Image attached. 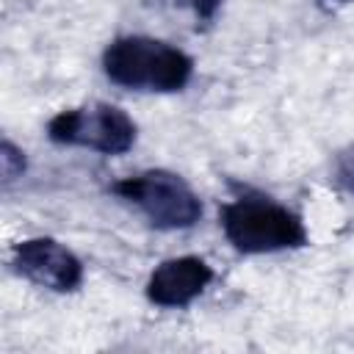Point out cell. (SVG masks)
<instances>
[{
	"mask_svg": "<svg viewBox=\"0 0 354 354\" xmlns=\"http://www.w3.org/2000/svg\"><path fill=\"white\" fill-rule=\"evenodd\" d=\"M14 268L55 293H69L83 282V263L53 238H28L19 241L11 252Z\"/></svg>",
	"mask_w": 354,
	"mask_h": 354,
	"instance_id": "cell-5",
	"label": "cell"
},
{
	"mask_svg": "<svg viewBox=\"0 0 354 354\" xmlns=\"http://www.w3.org/2000/svg\"><path fill=\"white\" fill-rule=\"evenodd\" d=\"M337 174H340V183H346V185L354 191V152L340 158V163H337Z\"/></svg>",
	"mask_w": 354,
	"mask_h": 354,
	"instance_id": "cell-9",
	"label": "cell"
},
{
	"mask_svg": "<svg viewBox=\"0 0 354 354\" xmlns=\"http://www.w3.org/2000/svg\"><path fill=\"white\" fill-rule=\"evenodd\" d=\"M213 279V268L194 254L163 260L147 279V299L158 307L191 304Z\"/></svg>",
	"mask_w": 354,
	"mask_h": 354,
	"instance_id": "cell-6",
	"label": "cell"
},
{
	"mask_svg": "<svg viewBox=\"0 0 354 354\" xmlns=\"http://www.w3.org/2000/svg\"><path fill=\"white\" fill-rule=\"evenodd\" d=\"M221 230L243 254H268L307 243L301 216L260 194H241L227 202L221 207Z\"/></svg>",
	"mask_w": 354,
	"mask_h": 354,
	"instance_id": "cell-2",
	"label": "cell"
},
{
	"mask_svg": "<svg viewBox=\"0 0 354 354\" xmlns=\"http://www.w3.org/2000/svg\"><path fill=\"white\" fill-rule=\"evenodd\" d=\"M166 3H174V6L191 8V11H194V17H196L202 25L213 22V19H216V14H218V8H221V0H166Z\"/></svg>",
	"mask_w": 354,
	"mask_h": 354,
	"instance_id": "cell-8",
	"label": "cell"
},
{
	"mask_svg": "<svg viewBox=\"0 0 354 354\" xmlns=\"http://www.w3.org/2000/svg\"><path fill=\"white\" fill-rule=\"evenodd\" d=\"M102 69L116 86L171 94L185 88L194 72V61L169 41L149 36H119L105 47Z\"/></svg>",
	"mask_w": 354,
	"mask_h": 354,
	"instance_id": "cell-1",
	"label": "cell"
},
{
	"mask_svg": "<svg viewBox=\"0 0 354 354\" xmlns=\"http://www.w3.org/2000/svg\"><path fill=\"white\" fill-rule=\"evenodd\" d=\"M0 166H3V180H6V183L17 180V177L25 171V155H22L8 138H6L3 147H0Z\"/></svg>",
	"mask_w": 354,
	"mask_h": 354,
	"instance_id": "cell-7",
	"label": "cell"
},
{
	"mask_svg": "<svg viewBox=\"0 0 354 354\" xmlns=\"http://www.w3.org/2000/svg\"><path fill=\"white\" fill-rule=\"evenodd\" d=\"M113 194L133 202L158 230H188L202 216V202L191 185L166 169H149L124 177L113 185Z\"/></svg>",
	"mask_w": 354,
	"mask_h": 354,
	"instance_id": "cell-3",
	"label": "cell"
},
{
	"mask_svg": "<svg viewBox=\"0 0 354 354\" xmlns=\"http://www.w3.org/2000/svg\"><path fill=\"white\" fill-rule=\"evenodd\" d=\"M47 136L55 144L88 147L102 155H122L136 144V122L116 105L94 102L55 113L47 124Z\"/></svg>",
	"mask_w": 354,
	"mask_h": 354,
	"instance_id": "cell-4",
	"label": "cell"
}]
</instances>
